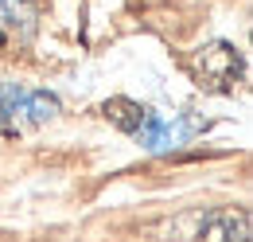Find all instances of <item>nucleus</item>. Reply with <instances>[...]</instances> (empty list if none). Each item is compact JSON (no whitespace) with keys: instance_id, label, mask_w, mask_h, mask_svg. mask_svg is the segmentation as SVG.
Here are the masks:
<instances>
[{"instance_id":"obj_2","label":"nucleus","mask_w":253,"mask_h":242,"mask_svg":"<svg viewBox=\"0 0 253 242\" xmlns=\"http://www.w3.org/2000/svg\"><path fill=\"white\" fill-rule=\"evenodd\" d=\"M187 70H191V78H195L203 90L230 94L238 86V78H242V55H238L234 43L214 39V43H203L199 51H191Z\"/></svg>"},{"instance_id":"obj_1","label":"nucleus","mask_w":253,"mask_h":242,"mask_svg":"<svg viewBox=\"0 0 253 242\" xmlns=\"http://www.w3.org/2000/svg\"><path fill=\"white\" fill-rule=\"evenodd\" d=\"M59 114V98L47 90H24L16 82L0 86V137H16L32 125H43Z\"/></svg>"},{"instance_id":"obj_4","label":"nucleus","mask_w":253,"mask_h":242,"mask_svg":"<svg viewBox=\"0 0 253 242\" xmlns=\"http://www.w3.org/2000/svg\"><path fill=\"white\" fill-rule=\"evenodd\" d=\"M101 114H105V121L109 125H117L121 133H140V125L148 121V106H140V102H132V98H109L105 106H101Z\"/></svg>"},{"instance_id":"obj_5","label":"nucleus","mask_w":253,"mask_h":242,"mask_svg":"<svg viewBox=\"0 0 253 242\" xmlns=\"http://www.w3.org/2000/svg\"><path fill=\"white\" fill-rule=\"evenodd\" d=\"M8 28H12V12H8V4L0 0V43L8 39Z\"/></svg>"},{"instance_id":"obj_3","label":"nucleus","mask_w":253,"mask_h":242,"mask_svg":"<svg viewBox=\"0 0 253 242\" xmlns=\"http://www.w3.org/2000/svg\"><path fill=\"white\" fill-rule=\"evenodd\" d=\"M199 239L203 242H250V215L234 211V207L207 211L203 223H199Z\"/></svg>"}]
</instances>
